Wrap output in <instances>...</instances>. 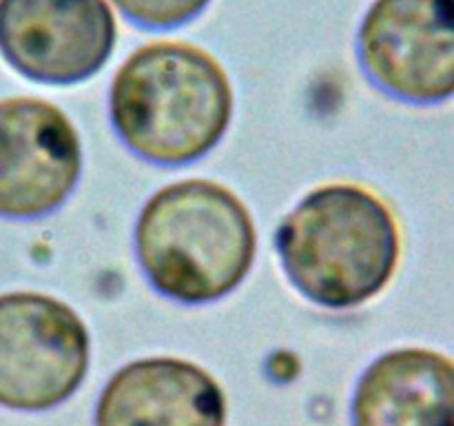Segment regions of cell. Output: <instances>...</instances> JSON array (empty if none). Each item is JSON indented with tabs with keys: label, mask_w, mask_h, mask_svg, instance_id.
Segmentation results:
<instances>
[{
	"label": "cell",
	"mask_w": 454,
	"mask_h": 426,
	"mask_svg": "<svg viewBox=\"0 0 454 426\" xmlns=\"http://www.w3.org/2000/svg\"><path fill=\"white\" fill-rule=\"evenodd\" d=\"M284 273L315 304L364 306L388 288L403 251L388 202L357 182H328L304 195L275 233Z\"/></svg>",
	"instance_id": "cell-2"
},
{
	"label": "cell",
	"mask_w": 454,
	"mask_h": 426,
	"mask_svg": "<svg viewBox=\"0 0 454 426\" xmlns=\"http://www.w3.org/2000/svg\"><path fill=\"white\" fill-rule=\"evenodd\" d=\"M91 337L67 302L38 291L0 293V406H60L84 382Z\"/></svg>",
	"instance_id": "cell-4"
},
{
	"label": "cell",
	"mask_w": 454,
	"mask_h": 426,
	"mask_svg": "<svg viewBox=\"0 0 454 426\" xmlns=\"http://www.w3.org/2000/svg\"><path fill=\"white\" fill-rule=\"evenodd\" d=\"M136 256L151 287L182 304H208L251 273L257 226L229 186L207 178L155 191L136 222Z\"/></svg>",
	"instance_id": "cell-3"
},
{
	"label": "cell",
	"mask_w": 454,
	"mask_h": 426,
	"mask_svg": "<svg viewBox=\"0 0 454 426\" xmlns=\"http://www.w3.org/2000/svg\"><path fill=\"white\" fill-rule=\"evenodd\" d=\"M82 176V142L69 115L38 96L0 98V217L58 211Z\"/></svg>",
	"instance_id": "cell-7"
},
{
	"label": "cell",
	"mask_w": 454,
	"mask_h": 426,
	"mask_svg": "<svg viewBox=\"0 0 454 426\" xmlns=\"http://www.w3.org/2000/svg\"><path fill=\"white\" fill-rule=\"evenodd\" d=\"M366 78L415 106L454 98V0H372L357 29Z\"/></svg>",
	"instance_id": "cell-5"
},
{
	"label": "cell",
	"mask_w": 454,
	"mask_h": 426,
	"mask_svg": "<svg viewBox=\"0 0 454 426\" xmlns=\"http://www.w3.org/2000/svg\"><path fill=\"white\" fill-rule=\"evenodd\" d=\"M353 426H454V358L399 346L372 359L350 404Z\"/></svg>",
	"instance_id": "cell-9"
},
{
	"label": "cell",
	"mask_w": 454,
	"mask_h": 426,
	"mask_svg": "<svg viewBox=\"0 0 454 426\" xmlns=\"http://www.w3.org/2000/svg\"><path fill=\"white\" fill-rule=\"evenodd\" d=\"M220 382L184 358L155 355L124 364L102 389L96 426H226Z\"/></svg>",
	"instance_id": "cell-8"
},
{
	"label": "cell",
	"mask_w": 454,
	"mask_h": 426,
	"mask_svg": "<svg viewBox=\"0 0 454 426\" xmlns=\"http://www.w3.org/2000/svg\"><path fill=\"white\" fill-rule=\"evenodd\" d=\"M235 93L224 65L189 40L158 38L133 49L109 87V115L127 149L180 167L220 145Z\"/></svg>",
	"instance_id": "cell-1"
},
{
	"label": "cell",
	"mask_w": 454,
	"mask_h": 426,
	"mask_svg": "<svg viewBox=\"0 0 454 426\" xmlns=\"http://www.w3.org/2000/svg\"><path fill=\"white\" fill-rule=\"evenodd\" d=\"M115 13L151 31H167L195 20L211 0H109Z\"/></svg>",
	"instance_id": "cell-10"
},
{
	"label": "cell",
	"mask_w": 454,
	"mask_h": 426,
	"mask_svg": "<svg viewBox=\"0 0 454 426\" xmlns=\"http://www.w3.org/2000/svg\"><path fill=\"white\" fill-rule=\"evenodd\" d=\"M115 43L109 0H0V58L34 83H84L109 62Z\"/></svg>",
	"instance_id": "cell-6"
}]
</instances>
